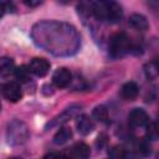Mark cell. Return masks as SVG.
<instances>
[{
    "label": "cell",
    "instance_id": "obj_1",
    "mask_svg": "<svg viewBox=\"0 0 159 159\" xmlns=\"http://www.w3.org/2000/svg\"><path fill=\"white\" fill-rule=\"evenodd\" d=\"M34 43L60 57L73 56L81 47V36L75 26L63 21H40L31 29Z\"/></svg>",
    "mask_w": 159,
    "mask_h": 159
},
{
    "label": "cell",
    "instance_id": "obj_2",
    "mask_svg": "<svg viewBox=\"0 0 159 159\" xmlns=\"http://www.w3.org/2000/svg\"><path fill=\"white\" fill-rule=\"evenodd\" d=\"M91 11L96 19H98L101 21H108L111 24L119 22L122 19V15H123L122 6L116 1L91 2Z\"/></svg>",
    "mask_w": 159,
    "mask_h": 159
},
{
    "label": "cell",
    "instance_id": "obj_3",
    "mask_svg": "<svg viewBox=\"0 0 159 159\" xmlns=\"http://www.w3.org/2000/svg\"><path fill=\"white\" fill-rule=\"evenodd\" d=\"M30 138V130L25 122L20 119H14L7 124L6 139L11 145H22Z\"/></svg>",
    "mask_w": 159,
    "mask_h": 159
},
{
    "label": "cell",
    "instance_id": "obj_4",
    "mask_svg": "<svg viewBox=\"0 0 159 159\" xmlns=\"http://www.w3.org/2000/svg\"><path fill=\"white\" fill-rule=\"evenodd\" d=\"M108 50L112 57H122L132 50V42L125 32H116L111 36Z\"/></svg>",
    "mask_w": 159,
    "mask_h": 159
},
{
    "label": "cell",
    "instance_id": "obj_5",
    "mask_svg": "<svg viewBox=\"0 0 159 159\" xmlns=\"http://www.w3.org/2000/svg\"><path fill=\"white\" fill-rule=\"evenodd\" d=\"M89 153V147L83 142H78L75 143L71 148L66 149L61 154L60 159H87Z\"/></svg>",
    "mask_w": 159,
    "mask_h": 159
},
{
    "label": "cell",
    "instance_id": "obj_6",
    "mask_svg": "<svg viewBox=\"0 0 159 159\" xmlns=\"http://www.w3.org/2000/svg\"><path fill=\"white\" fill-rule=\"evenodd\" d=\"M0 91H1L2 96L9 102H12V103L19 102L21 99V97H22L21 87L16 82H6V83H2L0 86Z\"/></svg>",
    "mask_w": 159,
    "mask_h": 159
},
{
    "label": "cell",
    "instance_id": "obj_7",
    "mask_svg": "<svg viewBox=\"0 0 159 159\" xmlns=\"http://www.w3.org/2000/svg\"><path fill=\"white\" fill-rule=\"evenodd\" d=\"M149 116L148 113L142 108H134L128 114V123L132 128H142L147 127L149 123Z\"/></svg>",
    "mask_w": 159,
    "mask_h": 159
},
{
    "label": "cell",
    "instance_id": "obj_8",
    "mask_svg": "<svg viewBox=\"0 0 159 159\" xmlns=\"http://www.w3.org/2000/svg\"><path fill=\"white\" fill-rule=\"evenodd\" d=\"M50 62L46 58H41V57H35L30 61L29 63V71L30 73L37 76V77H45L48 71H50Z\"/></svg>",
    "mask_w": 159,
    "mask_h": 159
},
{
    "label": "cell",
    "instance_id": "obj_9",
    "mask_svg": "<svg viewBox=\"0 0 159 159\" xmlns=\"http://www.w3.org/2000/svg\"><path fill=\"white\" fill-rule=\"evenodd\" d=\"M72 81V73L70 72V70H67L66 67H60L57 68L53 75H52V82L56 87L58 88H65L67 87Z\"/></svg>",
    "mask_w": 159,
    "mask_h": 159
},
{
    "label": "cell",
    "instance_id": "obj_10",
    "mask_svg": "<svg viewBox=\"0 0 159 159\" xmlns=\"http://www.w3.org/2000/svg\"><path fill=\"white\" fill-rule=\"evenodd\" d=\"M80 109H81V106H80V104H72V106H70V107L66 108L61 114H58L57 117H55V118L52 119V122L48 123L47 127H55V125H58V124H62V123L70 120L71 118H73V117L80 112Z\"/></svg>",
    "mask_w": 159,
    "mask_h": 159
},
{
    "label": "cell",
    "instance_id": "obj_11",
    "mask_svg": "<svg viewBox=\"0 0 159 159\" xmlns=\"http://www.w3.org/2000/svg\"><path fill=\"white\" fill-rule=\"evenodd\" d=\"M76 128L82 135H88L94 130V122L87 114H81L76 119Z\"/></svg>",
    "mask_w": 159,
    "mask_h": 159
},
{
    "label": "cell",
    "instance_id": "obj_12",
    "mask_svg": "<svg viewBox=\"0 0 159 159\" xmlns=\"http://www.w3.org/2000/svg\"><path fill=\"white\" fill-rule=\"evenodd\" d=\"M138 93H139V87L133 81L124 83L120 88V97L124 101H134L138 97Z\"/></svg>",
    "mask_w": 159,
    "mask_h": 159
},
{
    "label": "cell",
    "instance_id": "obj_13",
    "mask_svg": "<svg viewBox=\"0 0 159 159\" xmlns=\"http://www.w3.org/2000/svg\"><path fill=\"white\" fill-rule=\"evenodd\" d=\"M128 25L137 31H145L149 27L147 17L142 14H132L128 19Z\"/></svg>",
    "mask_w": 159,
    "mask_h": 159
},
{
    "label": "cell",
    "instance_id": "obj_14",
    "mask_svg": "<svg viewBox=\"0 0 159 159\" xmlns=\"http://www.w3.org/2000/svg\"><path fill=\"white\" fill-rule=\"evenodd\" d=\"M72 138V132L68 127H62L60 128L56 134L53 135V143L57 144V145H61V144H65L67 143L70 139Z\"/></svg>",
    "mask_w": 159,
    "mask_h": 159
},
{
    "label": "cell",
    "instance_id": "obj_15",
    "mask_svg": "<svg viewBox=\"0 0 159 159\" xmlns=\"http://www.w3.org/2000/svg\"><path fill=\"white\" fill-rule=\"evenodd\" d=\"M109 159H128V150L123 145H114L108 152Z\"/></svg>",
    "mask_w": 159,
    "mask_h": 159
},
{
    "label": "cell",
    "instance_id": "obj_16",
    "mask_svg": "<svg viewBox=\"0 0 159 159\" xmlns=\"http://www.w3.org/2000/svg\"><path fill=\"white\" fill-rule=\"evenodd\" d=\"M92 114H93L94 119H97V120L101 122V123H106V122L108 120V109H107L104 106H102V104L94 107Z\"/></svg>",
    "mask_w": 159,
    "mask_h": 159
},
{
    "label": "cell",
    "instance_id": "obj_17",
    "mask_svg": "<svg viewBox=\"0 0 159 159\" xmlns=\"http://www.w3.org/2000/svg\"><path fill=\"white\" fill-rule=\"evenodd\" d=\"M144 72H145L147 78H149V80H155V78L158 77V66H157V62H155V61L148 62V63L144 66Z\"/></svg>",
    "mask_w": 159,
    "mask_h": 159
},
{
    "label": "cell",
    "instance_id": "obj_18",
    "mask_svg": "<svg viewBox=\"0 0 159 159\" xmlns=\"http://www.w3.org/2000/svg\"><path fill=\"white\" fill-rule=\"evenodd\" d=\"M14 70V61L11 58H0V75H9Z\"/></svg>",
    "mask_w": 159,
    "mask_h": 159
},
{
    "label": "cell",
    "instance_id": "obj_19",
    "mask_svg": "<svg viewBox=\"0 0 159 159\" xmlns=\"http://www.w3.org/2000/svg\"><path fill=\"white\" fill-rule=\"evenodd\" d=\"M15 75H16V77H17L20 81H27V80H29L30 71H29V68H26L25 66H21V67H19V68L15 70Z\"/></svg>",
    "mask_w": 159,
    "mask_h": 159
},
{
    "label": "cell",
    "instance_id": "obj_20",
    "mask_svg": "<svg viewBox=\"0 0 159 159\" xmlns=\"http://www.w3.org/2000/svg\"><path fill=\"white\" fill-rule=\"evenodd\" d=\"M148 132H147V135H148V139H157V127H155V123H148Z\"/></svg>",
    "mask_w": 159,
    "mask_h": 159
},
{
    "label": "cell",
    "instance_id": "obj_21",
    "mask_svg": "<svg viewBox=\"0 0 159 159\" xmlns=\"http://www.w3.org/2000/svg\"><path fill=\"white\" fill-rule=\"evenodd\" d=\"M106 143H107V137H106V134H99L98 138H97V140H96L97 148H98V149H102V148L106 145Z\"/></svg>",
    "mask_w": 159,
    "mask_h": 159
},
{
    "label": "cell",
    "instance_id": "obj_22",
    "mask_svg": "<svg viewBox=\"0 0 159 159\" xmlns=\"http://www.w3.org/2000/svg\"><path fill=\"white\" fill-rule=\"evenodd\" d=\"M53 87L51 86V84H48V83H46V84H43L42 86V93L45 94V96H50V94H53Z\"/></svg>",
    "mask_w": 159,
    "mask_h": 159
},
{
    "label": "cell",
    "instance_id": "obj_23",
    "mask_svg": "<svg viewBox=\"0 0 159 159\" xmlns=\"http://www.w3.org/2000/svg\"><path fill=\"white\" fill-rule=\"evenodd\" d=\"M24 4L26 6H30V7H35V6H39L42 4V1H24Z\"/></svg>",
    "mask_w": 159,
    "mask_h": 159
},
{
    "label": "cell",
    "instance_id": "obj_24",
    "mask_svg": "<svg viewBox=\"0 0 159 159\" xmlns=\"http://www.w3.org/2000/svg\"><path fill=\"white\" fill-rule=\"evenodd\" d=\"M43 159H60V155H57V154H48V155H46Z\"/></svg>",
    "mask_w": 159,
    "mask_h": 159
},
{
    "label": "cell",
    "instance_id": "obj_25",
    "mask_svg": "<svg viewBox=\"0 0 159 159\" xmlns=\"http://www.w3.org/2000/svg\"><path fill=\"white\" fill-rule=\"evenodd\" d=\"M6 9H5V2H0V17L5 14Z\"/></svg>",
    "mask_w": 159,
    "mask_h": 159
},
{
    "label": "cell",
    "instance_id": "obj_26",
    "mask_svg": "<svg viewBox=\"0 0 159 159\" xmlns=\"http://www.w3.org/2000/svg\"><path fill=\"white\" fill-rule=\"evenodd\" d=\"M10 159H21V158H10Z\"/></svg>",
    "mask_w": 159,
    "mask_h": 159
},
{
    "label": "cell",
    "instance_id": "obj_27",
    "mask_svg": "<svg viewBox=\"0 0 159 159\" xmlns=\"http://www.w3.org/2000/svg\"><path fill=\"white\" fill-rule=\"evenodd\" d=\"M0 109H1V103H0Z\"/></svg>",
    "mask_w": 159,
    "mask_h": 159
}]
</instances>
